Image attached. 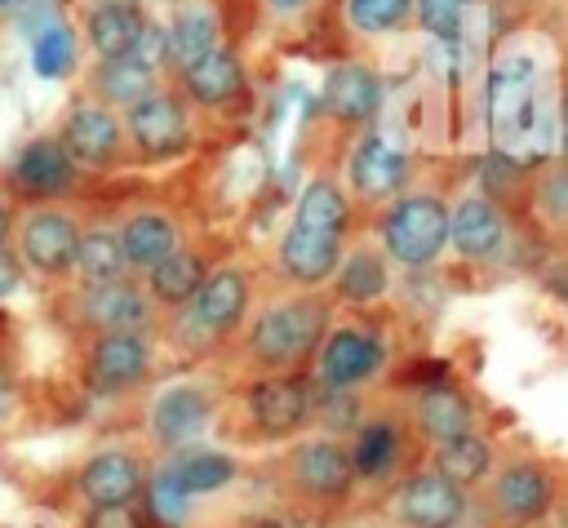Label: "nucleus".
<instances>
[{
    "label": "nucleus",
    "instance_id": "f257e3e1",
    "mask_svg": "<svg viewBox=\"0 0 568 528\" xmlns=\"http://www.w3.org/2000/svg\"><path fill=\"white\" fill-rule=\"evenodd\" d=\"M328 333V297L320 288H297L284 302H271L248 324V359L257 373H302L311 368Z\"/></svg>",
    "mask_w": 568,
    "mask_h": 528
},
{
    "label": "nucleus",
    "instance_id": "f03ea898",
    "mask_svg": "<svg viewBox=\"0 0 568 528\" xmlns=\"http://www.w3.org/2000/svg\"><path fill=\"white\" fill-rule=\"evenodd\" d=\"M448 204L426 191L395 195L377 217V244L395 266L422 271L448 248Z\"/></svg>",
    "mask_w": 568,
    "mask_h": 528
},
{
    "label": "nucleus",
    "instance_id": "7ed1b4c3",
    "mask_svg": "<svg viewBox=\"0 0 568 528\" xmlns=\"http://www.w3.org/2000/svg\"><path fill=\"white\" fill-rule=\"evenodd\" d=\"M386 368V342L373 324L346 319L333 324L311 359V382L320 390H364L368 382H377Z\"/></svg>",
    "mask_w": 568,
    "mask_h": 528
},
{
    "label": "nucleus",
    "instance_id": "20e7f679",
    "mask_svg": "<svg viewBox=\"0 0 568 528\" xmlns=\"http://www.w3.org/2000/svg\"><path fill=\"white\" fill-rule=\"evenodd\" d=\"M248 422L266 439H288L315 417V382L302 373H262L244 395Z\"/></svg>",
    "mask_w": 568,
    "mask_h": 528
},
{
    "label": "nucleus",
    "instance_id": "39448f33",
    "mask_svg": "<svg viewBox=\"0 0 568 528\" xmlns=\"http://www.w3.org/2000/svg\"><path fill=\"white\" fill-rule=\"evenodd\" d=\"M284 484L306 501H342L355 488L351 448L333 435L293 444L288 457H284Z\"/></svg>",
    "mask_w": 568,
    "mask_h": 528
},
{
    "label": "nucleus",
    "instance_id": "423d86ee",
    "mask_svg": "<svg viewBox=\"0 0 568 528\" xmlns=\"http://www.w3.org/2000/svg\"><path fill=\"white\" fill-rule=\"evenodd\" d=\"M248 302H253V280L240 266H217V271H209L200 293L182 306V324H186V333H200V342L209 346L244 324Z\"/></svg>",
    "mask_w": 568,
    "mask_h": 528
},
{
    "label": "nucleus",
    "instance_id": "0eeeda50",
    "mask_svg": "<svg viewBox=\"0 0 568 528\" xmlns=\"http://www.w3.org/2000/svg\"><path fill=\"white\" fill-rule=\"evenodd\" d=\"M488 506H493V519L501 528H532L550 515L555 506V475L546 461L537 457H519V461H506L493 479V493H488Z\"/></svg>",
    "mask_w": 568,
    "mask_h": 528
},
{
    "label": "nucleus",
    "instance_id": "6e6552de",
    "mask_svg": "<svg viewBox=\"0 0 568 528\" xmlns=\"http://www.w3.org/2000/svg\"><path fill=\"white\" fill-rule=\"evenodd\" d=\"M191 102L182 93H151L146 102L129 106L124 111V133H129V146L142 155V160H173L191 146Z\"/></svg>",
    "mask_w": 568,
    "mask_h": 528
},
{
    "label": "nucleus",
    "instance_id": "1a4fd4ad",
    "mask_svg": "<svg viewBox=\"0 0 568 528\" xmlns=\"http://www.w3.org/2000/svg\"><path fill=\"white\" fill-rule=\"evenodd\" d=\"M80 235H84V226H80L67 209H53V204L31 209V213L18 222V253H22V266H31L36 275H49V280L71 275Z\"/></svg>",
    "mask_w": 568,
    "mask_h": 528
},
{
    "label": "nucleus",
    "instance_id": "9d476101",
    "mask_svg": "<svg viewBox=\"0 0 568 528\" xmlns=\"http://www.w3.org/2000/svg\"><path fill=\"white\" fill-rule=\"evenodd\" d=\"M62 146L71 151L75 164L84 169H111L124 160V146H129V133H124V120L120 111L84 98L75 102L67 115H62Z\"/></svg>",
    "mask_w": 568,
    "mask_h": 528
},
{
    "label": "nucleus",
    "instance_id": "9b49d317",
    "mask_svg": "<svg viewBox=\"0 0 568 528\" xmlns=\"http://www.w3.org/2000/svg\"><path fill=\"white\" fill-rule=\"evenodd\" d=\"M408 186V155L382 133H364L346 155V191L359 204H390Z\"/></svg>",
    "mask_w": 568,
    "mask_h": 528
},
{
    "label": "nucleus",
    "instance_id": "f8f14e48",
    "mask_svg": "<svg viewBox=\"0 0 568 528\" xmlns=\"http://www.w3.org/2000/svg\"><path fill=\"white\" fill-rule=\"evenodd\" d=\"M151 373V342L146 328H120V333H98L84 359V377L98 395H120L133 390Z\"/></svg>",
    "mask_w": 568,
    "mask_h": 528
},
{
    "label": "nucleus",
    "instance_id": "ddd939ff",
    "mask_svg": "<svg viewBox=\"0 0 568 528\" xmlns=\"http://www.w3.org/2000/svg\"><path fill=\"white\" fill-rule=\"evenodd\" d=\"M466 510H470L466 488L444 479L435 466L413 470L395 493V524L399 528H457L466 519Z\"/></svg>",
    "mask_w": 568,
    "mask_h": 528
},
{
    "label": "nucleus",
    "instance_id": "4468645a",
    "mask_svg": "<svg viewBox=\"0 0 568 528\" xmlns=\"http://www.w3.org/2000/svg\"><path fill=\"white\" fill-rule=\"evenodd\" d=\"M178 84H182V98L204 111H235L248 102V71L235 44L209 49L200 62H191L178 75Z\"/></svg>",
    "mask_w": 568,
    "mask_h": 528
},
{
    "label": "nucleus",
    "instance_id": "2eb2a0df",
    "mask_svg": "<svg viewBox=\"0 0 568 528\" xmlns=\"http://www.w3.org/2000/svg\"><path fill=\"white\" fill-rule=\"evenodd\" d=\"M346 257V235L337 231H315V226H302V222H288L280 248H275V262H280V275L297 288H324L333 284L337 266Z\"/></svg>",
    "mask_w": 568,
    "mask_h": 528
},
{
    "label": "nucleus",
    "instance_id": "dca6fc26",
    "mask_svg": "<svg viewBox=\"0 0 568 528\" xmlns=\"http://www.w3.org/2000/svg\"><path fill=\"white\" fill-rule=\"evenodd\" d=\"M75 169L80 164L71 160V151L62 146V138H31L18 151V160L9 169V182H13V191L22 200L44 204V200H58V195H67L75 186Z\"/></svg>",
    "mask_w": 568,
    "mask_h": 528
},
{
    "label": "nucleus",
    "instance_id": "f3484780",
    "mask_svg": "<svg viewBox=\"0 0 568 528\" xmlns=\"http://www.w3.org/2000/svg\"><path fill=\"white\" fill-rule=\"evenodd\" d=\"M80 493L93 510L133 506L146 493V466L124 448H106L80 466Z\"/></svg>",
    "mask_w": 568,
    "mask_h": 528
},
{
    "label": "nucleus",
    "instance_id": "a211bd4d",
    "mask_svg": "<svg viewBox=\"0 0 568 528\" xmlns=\"http://www.w3.org/2000/svg\"><path fill=\"white\" fill-rule=\"evenodd\" d=\"M80 315L98 328V333H120V328H146L155 315V302L146 293V284L111 280V284H89L80 288Z\"/></svg>",
    "mask_w": 568,
    "mask_h": 528
},
{
    "label": "nucleus",
    "instance_id": "6ab92c4d",
    "mask_svg": "<svg viewBox=\"0 0 568 528\" xmlns=\"http://www.w3.org/2000/svg\"><path fill=\"white\" fill-rule=\"evenodd\" d=\"M448 244L457 257H470V262L497 257L506 244V213L488 195L457 200V209L448 213Z\"/></svg>",
    "mask_w": 568,
    "mask_h": 528
},
{
    "label": "nucleus",
    "instance_id": "aec40b11",
    "mask_svg": "<svg viewBox=\"0 0 568 528\" xmlns=\"http://www.w3.org/2000/svg\"><path fill=\"white\" fill-rule=\"evenodd\" d=\"M320 106L342 120V124H368L382 106V80L373 67L364 62H337L328 75H324V93H320Z\"/></svg>",
    "mask_w": 568,
    "mask_h": 528
},
{
    "label": "nucleus",
    "instance_id": "412c9836",
    "mask_svg": "<svg viewBox=\"0 0 568 528\" xmlns=\"http://www.w3.org/2000/svg\"><path fill=\"white\" fill-rule=\"evenodd\" d=\"M115 235H120V248H124L129 271H142V275H146L151 266H160L169 253L182 248L178 222H173L169 213H160V209H138V213H129V217L115 226Z\"/></svg>",
    "mask_w": 568,
    "mask_h": 528
},
{
    "label": "nucleus",
    "instance_id": "4be33fe9",
    "mask_svg": "<svg viewBox=\"0 0 568 528\" xmlns=\"http://www.w3.org/2000/svg\"><path fill=\"white\" fill-rule=\"evenodd\" d=\"M213 417V399L200 386H169L155 404H151V435L164 448H182L191 439H200V430Z\"/></svg>",
    "mask_w": 568,
    "mask_h": 528
},
{
    "label": "nucleus",
    "instance_id": "5701e85b",
    "mask_svg": "<svg viewBox=\"0 0 568 528\" xmlns=\"http://www.w3.org/2000/svg\"><path fill=\"white\" fill-rule=\"evenodd\" d=\"M169 71L173 75H182L191 62H200L209 49H217V44H231L226 40V27H222V18H217V9L213 4H182L173 18H169Z\"/></svg>",
    "mask_w": 568,
    "mask_h": 528
},
{
    "label": "nucleus",
    "instance_id": "b1692460",
    "mask_svg": "<svg viewBox=\"0 0 568 528\" xmlns=\"http://www.w3.org/2000/svg\"><path fill=\"white\" fill-rule=\"evenodd\" d=\"M404 439H408V430L395 417H368V422H359L351 430V444H346L351 448L355 479H386L399 466V457H404Z\"/></svg>",
    "mask_w": 568,
    "mask_h": 528
},
{
    "label": "nucleus",
    "instance_id": "393cba45",
    "mask_svg": "<svg viewBox=\"0 0 568 528\" xmlns=\"http://www.w3.org/2000/svg\"><path fill=\"white\" fill-rule=\"evenodd\" d=\"M89 93H93V102H102V106L124 115L129 106H138L151 93H160V71L142 67L138 58H106V62L93 67Z\"/></svg>",
    "mask_w": 568,
    "mask_h": 528
},
{
    "label": "nucleus",
    "instance_id": "a878e982",
    "mask_svg": "<svg viewBox=\"0 0 568 528\" xmlns=\"http://www.w3.org/2000/svg\"><path fill=\"white\" fill-rule=\"evenodd\" d=\"M142 27H146V18L129 0H98L89 9V18H84V35H89V49L98 53V62L129 58L138 35H142Z\"/></svg>",
    "mask_w": 568,
    "mask_h": 528
},
{
    "label": "nucleus",
    "instance_id": "bb28decb",
    "mask_svg": "<svg viewBox=\"0 0 568 528\" xmlns=\"http://www.w3.org/2000/svg\"><path fill=\"white\" fill-rule=\"evenodd\" d=\"M413 426H417L422 439H430V444L439 448V444H448V439L475 430V413H470L466 395H457L453 386H430V390H422L417 404H413Z\"/></svg>",
    "mask_w": 568,
    "mask_h": 528
},
{
    "label": "nucleus",
    "instance_id": "cd10ccee",
    "mask_svg": "<svg viewBox=\"0 0 568 528\" xmlns=\"http://www.w3.org/2000/svg\"><path fill=\"white\" fill-rule=\"evenodd\" d=\"M204 280H209L204 257H200L195 248H178V253H169L160 266H151V271H146V293H151V302H155V306L182 311V306L200 293V284H204Z\"/></svg>",
    "mask_w": 568,
    "mask_h": 528
},
{
    "label": "nucleus",
    "instance_id": "c85d7f7f",
    "mask_svg": "<svg viewBox=\"0 0 568 528\" xmlns=\"http://www.w3.org/2000/svg\"><path fill=\"white\" fill-rule=\"evenodd\" d=\"M71 275L80 280V288L124 280V275H129V262H124L120 235H115L111 226H93V231H84V235H80V248H75V266H71Z\"/></svg>",
    "mask_w": 568,
    "mask_h": 528
},
{
    "label": "nucleus",
    "instance_id": "c756f323",
    "mask_svg": "<svg viewBox=\"0 0 568 528\" xmlns=\"http://www.w3.org/2000/svg\"><path fill=\"white\" fill-rule=\"evenodd\" d=\"M386 253L382 248H355V253H346L342 257V266H337V275H333V293L342 297V302H377L382 293H386V284H390V275H386Z\"/></svg>",
    "mask_w": 568,
    "mask_h": 528
},
{
    "label": "nucleus",
    "instance_id": "7c9ffc66",
    "mask_svg": "<svg viewBox=\"0 0 568 528\" xmlns=\"http://www.w3.org/2000/svg\"><path fill=\"white\" fill-rule=\"evenodd\" d=\"M435 470L444 479H453L457 488H475L493 470V448H488V439L479 430H466V435H457V439L435 448Z\"/></svg>",
    "mask_w": 568,
    "mask_h": 528
},
{
    "label": "nucleus",
    "instance_id": "2f4dec72",
    "mask_svg": "<svg viewBox=\"0 0 568 528\" xmlns=\"http://www.w3.org/2000/svg\"><path fill=\"white\" fill-rule=\"evenodd\" d=\"M293 222L315 226V231H337V235H346V222H351L346 191H342L333 177H311V182H306V191L297 195Z\"/></svg>",
    "mask_w": 568,
    "mask_h": 528
},
{
    "label": "nucleus",
    "instance_id": "473e14b6",
    "mask_svg": "<svg viewBox=\"0 0 568 528\" xmlns=\"http://www.w3.org/2000/svg\"><path fill=\"white\" fill-rule=\"evenodd\" d=\"M342 22L368 40L399 35L413 27V0H342Z\"/></svg>",
    "mask_w": 568,
    "mask_h": 528
},
{
    "label": "nucleus",
    "instance_id": "72a5a7b5",
    "mask_svg": "<svg viewBox=\"0 0 568 528\" xmlns=\"http://www.w3.org/2000/svg\"><path fill=\"white\" fill-rule=\"evenodd\" d=\"M169 475L178 479V488L186 497H204V493H217L235 479V461L226 453H213V448H191L169 466Z\"/></svg>",
    "mask_w": 568,
    "mask_h": 528
},
{
    "label": "nucleus",
    "instance_id": "f704fd0d",
    "mask_svg": "<svg viewBox=\"0 0 568 528\" xmlns=\"http://www.w3.org/2000/svg\"><path fill=\"white\" fill-rule=\"evenodd\" d=\"M71 62H75V35H71L62 22H49V27L36 35V44H31V67H36V75L58 80V75L71 71Z\"/></svg>",
    "mask_w": 568,
    "mask_h": 528
},
{
    "label": "nucleus",
    "instance_id": "c9c22d12",
    "mask_svg": "<svg viewBox=\"0 0 568 528\" xmlns=\"http://www.w3.org/2000/svg\"><path fill=\"white\" fill-rule=\"evenodd\" d=\"M146 510H151V519L155 524H164V528H182L186 524V510H191V497L178 488V479L169 475V470H160V475H151L146 479Z\"/></svg>",
    "mask_w": 568,
    "mask_h": 528
},
{
    "label": "nucleus",
    "instance_id": "e433bc0d",
    "mask_svg": "<svg viewBox=\"0 0 568 528\" xmlns=\"http://www.w3.org/2000/svg\"><path fill=\"white\" fill-rule=\"evenodd\" d=\"M470 4L475 0H413V27H422L435 40H457Z\"/></svg>",
    "mask_w": 568,
    "mask_h": 528
},
{
    "label": "nucleus",
    "instance_id": "4c0bfd02",
    "mask_svg": "<svg viewBox=\"0 0 568 528\" xmlns=\"http://www.w3.org/2000/svg\"><path fill=\"white\" fill-rule=\"evenodd\" d=\"M537 191H541V209L555 213L559 222H568V169H550Z\"/></svg>",
    "mask_w": 568,
    "mask_h": 528
},
{
    "label": "nucleus",
    "instance_id": "58836bf2",
    "mask_svg": "<svg viewBox=\"0 0 568 528\" xmlns=\"http://www.w3.org/2000/svg\"><path fill=\"white\" fill-rule=\"evenodd\" d=\"M18 280H22V262H18V253L0 248V302L18 288Z\"/></svg>",
    "mask_w": 568,
    "mask_h": 528
},
{
    "label": "nucleus",
    "instance_id": "ea45409f",
    "mask_svg": "<svg viewBox=\"0 0 568 528\" xmlns=\"http://www.w3.org/2000/svg\"><path fill=\"white\" fill-rule=\"evenodd\" d=\"M89 528H133V515H129V506H115V510H98V515L89 519Z\"/></svg>",
    "mask_w": 568,
    "mask_h": 528
},
{
    "label": "nucleus",
    "instance_id": "a19ab883",
    "mask_svg": "<svg viewBox=\"0 0 568 528\" xmlns=\"http://www.w3.org/2000/svg\"><path fill=\"white\" fill-rule=\"evenodd\" d=\"M271 13H280V18H293V13H306V9H315L320 0H262Z\"/></svg>",
    "mask_w": 568,
    "mask_h": 528
},
{
    "label": "nucleus",
    "instance_id": "79ce46f5",
    "mask_svg": "<svg viewBox=\"0 0 568 528\" xmlns=\"http://www.w3.org/2000/svg\"><path fill=\"white\" fill-rule=\"evenodd\" d=\"M209 4L217 9L222 27H231V13H240V9H253V4H262V0H209Z\"/></svg>",
    "mask_w": 568,
    "mask_h": 528
},
{
    "label": "nucleus",
    "instance_id": "37998d69",
    "mask_svg": "<svg viewBox=\"0 0 568 528\" xmlns=\"http://www.w3.org/2000/svg\"><path fill=\"white\" fill-rule=\"evenodd\" d=\"M9 226H13V217H9V204L0 200V248H4V240H9Z\"/></svg>",
    "mask_w": 568,
    "mask_h": 528
},
{
    "label": "nucleus",
    "instance_id": "c03bdc74",
    "mask_svg": "<svg viewBox=\"0 0 568 528\" xmlns=\"http://www.w3.org/2000/svg\"><path fill=\"white\" fill-rule=\"evenodd\" d=\"M4 408H9V386L0 382V413H4Z\"/></svg>",
    "mask_w": 568,
    "mask_h": 528
},
{
    "label": "nucleus",
    "instance_id": "a18cd8bd",
    "mask_svg": "<svg viewBox=\"0 0 568 528\" xmlns=\"http://www.w3.org/2000/svg\"><path fill=\"white\" fill-rule=\"evenodd\" d=\"M506 4H515V9H532V4H541V0H506Z\"/></svg>",
    "mask_w": 568,
    "mask_h": 528
},
{
    "label": "nucleus",
    "instance_id": "49530a36",
    "mask_svg": "<svg viewBox=\"0 0 568 528\" xmlns=\"http://www.w3.org/2000/svg\"><path fill=\"white\" fill-rule=\"evenodd\" d=\"M155 4H173V9H182V4H191V0H155Z\"/></svg>",
    "mask_w": 568,
    "mask_h": 528
},
{
    "label": "nucleus",
    "instance_id": "de8ad7c7",
    "mask_svg": "<svg viewBox=\"0 0 568 528\" xmlns=\"http://www.w3.org/2000/svg\"><path fill=\"white\" fill-rule=\"evenodd\" d=\"M4 4H9V0H0V9H4Z\"/></svg>",
    "mask_w": 568,
    "mask_h": 528
}]
</instances>
